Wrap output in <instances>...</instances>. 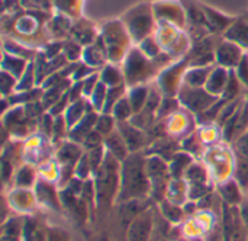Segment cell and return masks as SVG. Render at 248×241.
Wrapping results in <instances>:
<instances>
[{
	"mask_svg": "<svg viewBox=\"0 0 248 241\" xmlns=\"http://www.w3.org/2000/svg\"><path fill=\"white\" fill-rule=\"evenodd\" d=\"M115 113L118 115V118H126L128 116V113H129V108H128V105H126V100H124V102H121L119 105H116V108H115Z\"/></svg>",
	"mask_w": 248,
	"mask_h": 241,
	"instance_id": "cell-9",
	"label": "cell"
},
{
	"mask_svg": "<svg viewBox=\"0 0 248 241\" xmlns=\"http://www.w3.org/2000/svg\"><path fill=\"white\" fill-rule=\"evenodd\" d=\"M141 163L142 161L137 156H131L129 159H126L124 164L121 199L141 198L148 191L147 176Z\"/></svg>",
	"mask_w": 248,
	"mask_h": 241,
	"instance_id": "cell-1",
	"label": "cell"
},
{
	"mask_svg": "<svg viewBox=\"0 0 248 241\" xmlns=\"http://www.w3.org/2000/svg\"><path fill=\"white\" fill-rule=\"evenodd\" d=\"M240 215H241V220H243V223H244V225H246V228H247V233H248V199H246V201H243V202H241Z\"/></svg>",
	"mask_w": 248,
	"mask_h": 241,
	"instance_id": "cell-10",
	"label": "cell"
},
{
	"mask_svg": "<svg viewBox=\"0 0 248 241\" xmlns=\"http://www.w3.org/2000/svg\"><path fill=\"white\" fill-rule=\"evenodd\" d=\"M238 55H240V49L232 44H222V47L218 51L219 61H222L224 64H234Z\"/></svg>",
	"mask_w": 248,
	"mask_h": 241,
	"instance_id": "cell-4",
	"label": "cell"
},
{
	"mask_svg": "<svg viewBox=\"0 0 248 241\" xmlns=\"http://www.w3.org/2000/svg\"><path fill=\"white\" fill-rule=\"evenodd\" d=\"M219 192L221 195L224 196L225 202L231 204V205H235V204H241V195H240V189L237 186V183L234 182H230V183H225L219 188Z\"/></svg>",
	"mask_w": 248,
	"mask_h": 241,
	"instance_id": "cell-3",
	"label": "cell"
},
{
	"mask_svg": "<svg viewBox=\"0 0 248 241\" xmlns=\"http://www.w3.org/2000/svg\"><path fill=\"white\" fill-rule=\"evenodd\" d=\"M189 161H190V159H189L187 156H185V154H177V156H174L173 163H171V167H170L173 177L179 179V177L183 175V172L186 170V167L189 166Z\"/></svg>",
	"mask_w": 248,
	"mask_h": 241,
	"instance_id": "cell-5",
	"label": "cell"
},
{
	"mask_svg": "<svg viewBox=\"0 0 248 241\" xmlns=\"http://www.w3.org/2000/svg\"><path fill=\"white\" fill-rule=\"evenodd\" d=\"M237 180L243 188L248 186V157L244 156V159L238 160L237 164Z\"/></svg>",
	"mask_w": 248,
	"mask_h": 241,
	"instance_id": "cell-6",
	"label": "cell"
},
{
	"mask_svg": "<svg viewBox=\"0 0 248 241\" xmlns=\"http://www.w3.org/2000/svg\"><path fill=\"white\" fill-rule=\"evenodd\" d=\"M108 147H109V150H110V153L116 157V159H124L125 157V147H124V144H122V141L116 137V135H113V137H110L109 138V141H108Z\"/></svg>",
	"mask_w": 248,
	"mask_h": 241,
	"instance_id": "cell-7",
	"label": "cell"
},
{
	"mask_svg": "<svg viewBox=\"0 0 248 241\" xmlns=\"http://www.w3.org/2000/svg\"><path fill=\"white\" fill-rule=\"evenodd\" d=\"M109 127H110V122H109V119H108V118H106V121L102 118V119H100V122L97 124V128H99L100 131H105V132H108V131H109Z\"/></svg>",
	"mask_w": 248,
	"mask_h": 241,
	"instance_id": "cell-11",
	"label": "cell"
},
{
	"mask_svg": "<svg viewBox=\"0 0 248 241\" xmlns=\"http://www.w3.org/2000/svg\"><path fill=\"white\" fill-rule=\"evenodd\" d=\"M121 127H122L124 141L126 143L128 148H129L131 151H135L137 148H140V145L142 144V137H141V134H140L137 129H134L132 127H128V125H125V124H122Z\"/></svg>",
	"mask_w": 248,
	"mask_h": 241,
	"instance_id": "cell-2",
	"label": "cell"
},
{
	"mask_svg": "<svg viewBox=\"0 0 248 241\" xmlns=\"http://www.w3.org/2000/svg\"><path fill=\"white\" fill-rule=\"evenodd\" d=\"M31 182H32V175H31V172H29L28 169L22 170L20 175H19V177H17V183H19V185H23V186H28V185H31Z\"/></svg>",
	"mask_w": 248,
	"mask_h": 241,
	"instance_id": "cell-8",
	"label": "cell"
}]
</instances>
